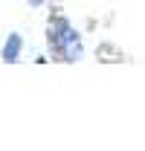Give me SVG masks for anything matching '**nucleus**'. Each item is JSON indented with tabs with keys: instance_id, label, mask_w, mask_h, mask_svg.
<instances>
[{
	"instance_id": "nucleus-1",
	"label": "nucleus",
	"mask_w": 145,
	"mask_h": 151,
	"mask_svg": "<svg viewBox=\"0 0 145 151\" xmlns=\"http://www.w3.org/2000/svg\"><path fill=\"white\" fill-rule=\"evenodd\" d=\"M47 41H50V52L58 61H78L84 47H81V38L72 29V23L67 18H52L47 26Z\"/></svg>"
},
{
	"instance_id": "nucleus-2",
	"label": "nucleus",
	"mask_w": 145,
	"mask_h": 151,
	"mask_svg": "<svg viewBox=\"0 0 145 151\" xmlns=\"http://www.w3.org/2000/svg\"><path fill=\"white\" fill-rule=\"evenodd\" d=\"M20 50H23V38L18 35V32H12V35L6 38V44H3V61H9V64H15L20 58Z\"/></svg>"
},
{
	"instance_id": "nucleus-3",
	"label": "nucleus",
	"mask_w": 145,
	"mask_h": 151,
	"mask_svg": "<svg viewBox=\"0 0 145 151\" xmlns=\"http://www.w3.org/2000/svg\"><path fill=\"white\" fill-rule=\"evenodd\" d=\"M41 3H44V0H29V6H41Z\"/></svg>"
}]
</instances>
